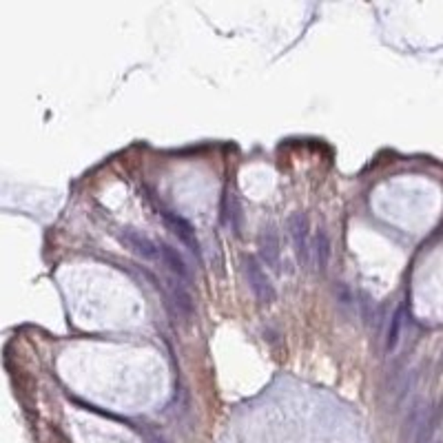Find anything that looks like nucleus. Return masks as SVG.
Here are the masks:
<instances>
[{
    "mask_svg": "<svg viewBox=\"0 0 443 443\" xmlns=\"http://www.w3.org/2000/svg\"><path fill=\"white\" fill-rule=\"evenodd\" d=\"M244 273H247L249 286L259 304H273L275 301V288L268 280L264 268L257 264L255 257H244Z\"/></svg>",
    "mask_w": 443,
    "mask_h": 443,
    "instance_id": "1",
    "label": "nucleus"
},
{
    "mask_svg": "<svg viewBox=\"0 0 443 443\" xmlns=\"http://www.w3.org/2000/svg\"><path fill=\"white\" fill-rule=\"evenodd\" d=\"M259 255H262V262L266 266H270L273 270H280L282 249H280V237L273 228H264L262 235H259Z\"/></svg>",
    "mask_w": 443,
    "mask_h": 443,
    "instance_id": "5",
    "label": "nucleus"
},
{
    "mask_svg": "<svg viewBox=\"0 0 443 443\" xmlns=\"http://www.w3.org/2000/svg\"><path fill=\"white\" fill-rule=\"evenodd\" d=\"M169 295H171V304L177 308V313L185 317V319H191L193 313H195V301L191 297V293L187 290V286L182 284L180 280L171 282L169 286Z\"/></svg>",
    "mask_w": 443,
    "mask_h": 443,
    "instance_id": "7",
    "label": "nucleus"
},
{
    "mask_svg": "<svg viewBox=\"0 0 443 443\" xmlns=\"http://www.w3.org/2000/svg\"><path fill=\"white\" fill-rule=\"evenodd\" d=\"M158 216H162V220L166 222V226L171 228V231L180 237L182 244H187V247L195 253V255H200V244H197V237H195V231H193V226L180 216V213L171 211L169 206H164L160 202L158 206Z\"/></svg>",
    "mask_w": 443,
    "mask_h": 443,
    "instance_id": "2",
    "label": "nucleus"
},
{
    "mask_svg": "<svg viewBox=\"0 0 443 443\" xmlns=\"http://www.w3.org/2000/svg\"><path fill=\"white\" fill-rule=\"evenodd\" d=\"M118 237H120V242L125 244L127 249H131L133 253H137L140 257H144V259H160V247H158V242L149 239V237L142 235V233H137L135 228H120Z\"/></svg>",
    "mask_w": 443,
    "mask_h": 443,
    "instance_id": "3",
    "label": "nucleus"
},
{
    "mask_svg": "<svg viewBox=\"0 0 443 443\" xmlns=\"http://www.w3.org/2000/svg\"><path fill=\"white\" fill-rule=\"evenodd\" d=\"M437 423H439V406H428L423 417H421V423L417 428V435L415 439H412V443H430L432 441V435L437 430Z\"/></svg>",
    "mask_w": 443,
    "mask_h": 443,
    "instance_id": "8",
    "label": "nucleus"
},
{
    "mask_svg": "<svg viewBox=\"0 0 443 443\" xmlns=\"http://www.w3.org/2000/svg\"><path fill=\"white\" fill-rule=\"evenodd\" d=\"M401 324H404V308H397V313L390 319V326H388V337H386V350H394L397 342H399V335H401Z\"/></svg>",
    "mask_w": 443,
    "mask_h": 443,
    "instance_id": "10",
    "label": "nucleus"
},
{
    "mask_svg": "<svg viewBox=\"0 0 443 443\" xmlns=\"http://www.w3.org/2000/svg\"><path fill=\"white\" fill-rule=\"evenodd\" d=\"M290 237L295 244V253L301 266H308V220L301 216V213H293L290 216Z\"/></svg>",
    "mask_w": 443,
    "mask_h": 443,
    "instance_id": "4",
    "label": "nucleus"
},
{
    "mask_svg": "<svg viewBox=\"0 0 443 443\" xmlns=\"http://www.w3.org/2000/svg\"><path fill=\"white\" fill-rule=\"evenodd\" d=\"M160 247V259L164 262V266L173 273V277L180 282H191V270L185 262V257H182L173 247H169L166 242H158Z\"/></svg>",
    "mask_w": 443,
    "mask_h": 443,
    "instance_id": "6",
    "label": "nucleus"
},
{
    "mask_svg": "<svg viewBox=\"0 0 443 443\" xmlns=\"http://www.w3.org/2000/svg\"><path fill=\"white\" fill-rule=\"evenodd\" d=\"M315 262L322 273L328 268V262H330V239H328V233L324 228H319L315 235Z\"/></svg>",
    "mask_w": 443,
    "mask_h": 443,
    "instance_id": "9",
    "label": "nucleus"
}]
</instances>
